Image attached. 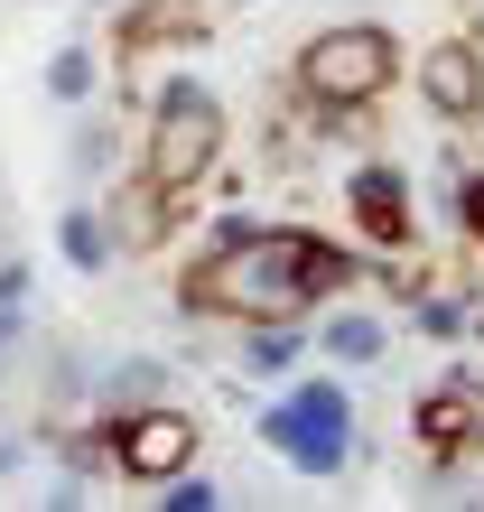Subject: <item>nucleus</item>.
<instances>
[{"mask_svg":"<svg viewBox=\"0 0 484 512\" xmlns=\"http://www.w3.org/2000/svg\"><path fill=\"white\" fill-rule=\"evenodd\" d=\"M196 215V196H168L159 177H131V187L112 196V233H121V252H149V243H168L177 224Z\"/></svg>","mask_w":484,"mask_h":512,"instance_id":"9d476101","label":"nucleus"},{"mask_svg":"<svg viewBox=\"0 0 484 512\" xmlns=\"http://www.w3.org/2000/svg\"><path fill=\"white\" fill-rule=\"evenodd\" d=\"M391 84H401V38L373 19H345V28H317L298 47V94L317 112H373Z\"/></svg>","mask_w":484,"mask_h":512,"instance_id":"f03ea898","label":"nucleus"},{"mask_svg":"<svg viewBox=\"0 0 484 512\" xmlns=\"http://www.w3.org/2000/svg\"><path fill=\"white\" fill-rule=\"evenodd\" d=\"M47 84H56V94H94V56H56V66H47Z\"/></svg>","mask_w":484,"mask_h":512,"instance_id":"2eb2a0df","label":"nucleus"},{"mask_svg":"<svg viewBox=\"0 0 484 512\" xmlns=\"http://www.w3.org/2000/svg\"><path fill=\"white\" fill-rule=\"evenodd\" d=\"M410 438H419V466L457 475V466L475 457V438H484V391H475V382H438L429 401L410 410Z\"/></svg>","mask_w":484,"mask_h":512,"instance_id":"423d86ee","label":"nucleus"},{"mask_svg":"<svg viewBox=\"0 0 484 512\" xmlns=\"http://www.w3.org/2000/svg\"><path fill=\"white\" fill-rule=\"evenodd\" d=\"M261 438L280 447L298 475H345V457H354V401H345V382H289L280 401H270Z\"/></svg>","mask_w":484,"mask_h":512,"instance_id":"20e7f679","label":"nucleus"},{"mask_svg":"<svg viewBox=\"0 0 484 512\" xmlns=\"http://www.w3.org/2000/svg\"><path fill=\"white\" fill-rule=\"evenodd\" d=\"M354 280L363 261L308 224H224L215 252H196V270L177 280V308L233 317V326H289L308 308H336Z\"/></svg>","mask_w":484,"mask_h":512,"instance_id":"f257e3e1","label":"nucleus"},{"mask_svg":"<svg viewBox=\"0 0 484 512\" xmlns=\"http://www.w3.org/2000/svg\"><path fill=\"white\" fill-rule=\"evenodd\" d=\"M215 159H224V103L205 94L196 75H177L159 103H149V159H140V177H159L168 196H196L205 177H215Z\"/></svg>","mask_w":484,"mask_h":512,"instance_id":"7ed1b4c3","label":"nucleus"},{"mask_svg":"<svg viewBox=\"0 0 484 512\" xmlns=\"http://www.w3.org/2000/svg\"><path fill=\"white\" fill-rule=\"evenodd\" d=\"M242 354H252V373H298V354H308V345H298L289 326H252V345H242Z\"/></svg>","mask_w":484,"mask_h":512,"instance_id":"ddd939ff","label":"nucleus"},{"mask_svg":"<svg viewBox=\"0 0 484 512\" xmlns=\"http://www.w3.org/2000/svg\"><path fill=\"white\" fill-rule=\"evenodd\" d=\"M56 243H66V261H75V270H103V261H112V233H103V215H84V205L56 224Z\"/></svg>","mask_w":484,"mask_h":512,"instance_id":"f8f14e48","label":"nucleus"},{"mask_svg":"<svg viewBox=\"0 0 484 512\" xmlns=\"http://www.w3.org/2000/svg\"><path fill=\"white\" fill-rule=\"evenodd\" d=\"M205 0H121V19H112V47L121 56H159V47H196L205 38Z\"/></svg>","mask_w":484,"mask_h":512,"instance_id":"1a4fd4ad","label":"nucleus"},{"mask_svg":"<svg viewBox=\"0 0 484 512\" xmlns=\"http://www.w3.org/2000/svg\"><path fill=\"white\" fill-rule=\"evenodd\" d=\"M196 429H205L196 410H131V419H112V466L140 475V485H168V475H187Z\"/></svg>","mask_w":484,"mask_h":512,"instance_id":"39448f33","label":"nucleus"},{"mask_svg":"<svg viewBox=\"0 0 484 512\" xmlns=\"http://www.w3.org/2000/svg\"><path fill=\"white\" fill-rule=\"evenodd\" d=\"M326 354H336V364H373V354L391 345L382 336V317H363V308H336V317H326V336H317Z\"/></svg>","mask_w":484,"mask_h":512,"instance_id":"9b49d317","label":"nucleus"},{"mask_svg":"<svg viewBox=\"0 0 484 512\" xmlns=\"http://www.w3.org/2000/svg\"><path fill=\"white\" fill-rule=\"evenodd\" d=\"M419 103L438 112V122H484V47L475 38H438L419 56Z\"/></svg>","mask_w":484,"mask_h":512,"instance_id":"6e6552de","label":"nucleus"},{"mask_svg":"<svg viewBox=\"0 0 484 512\" xmlns=\"http://www.w3.org/2000/svg\"><path fill=\"white\" fill-rule=\"evenodd\" d=\"M457 215H466V233L484 243V168H475V177H457Z\"/></svg>","mask_w":484,"mask_h":512,"instance_id":"dca6fc26","label":"nucleus"},{"mask_svg":"<svg viewBox=\"0 0 484 512\" xmlns=\"http://www.w3.org/2000/svg\"><path fill=\"white\" fill-rule=\"evenodd\" d=\"M159 503H168V512H215L224 494L205 485V475H168V494H159Z\"/></svg>","mask_w":484,"mask_h":512,"instance_id":"4468645a","label":"nucleus"},{"mask_svg":"<svg viewBox=\"0 0 484 512\" xmlns=\"http://www.w3.org/2000/svg\"><path fill=\"white\" fill-rule=\"evenodd\" d=\"M345 215L363 224L373 252H410L419 243V205H410V177L401 168H354L345 177Z\"/></svg>","mask_w":484,"mask_h":512,"instance_id":"0eeeda50","label":"nucleus"}]
</instances>
